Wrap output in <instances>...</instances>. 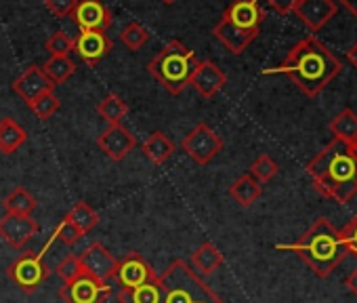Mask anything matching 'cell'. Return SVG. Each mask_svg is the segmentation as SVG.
Returning a JSON list of instances; mask_svg holds the SVG:
<instances>
[{
	"mask_svg": "<svg viewBox=\"0 0 357 303\" xmlns=\"http://www.w3.org/2000/svg\"><path fill=\"white\" fill-rule=\"evenodd\" d=\"M82 234H86V232H91L97 223H99V215H97V211L93 209V207H89L86 202H76L72 209H70V213L66 215Z\"/></svg>",
	"mask_w": 357,
	"mask_h": 303,
	"instance_id": "cell-29",
	"label": "cell"
},
{
	"mask_svg": "<svg viewBox=\"0 0 357 303\" xmlns=\"http://www.w3.org/2000/svg\"><path fill=\"white\" fill-rule=\"evenodd\" d=\"M38 221L32 215H15L5 213L0 219V238L13 249H24L38 232Z\"/></svg>",
	"mask_w": 357,
	"mask_h": 303,
	"instance_id": "cell-11",
	"label": "cell"
},
{
	"mask_svg": "<svg viewBox=\"0 0 357 303\" xmlns=\"http://www.w3.org/2000/svg\"><path fill=\"white\" fill-rule=\"evenodd\" d=\"M55 236L63 242V244H68V246H74L76 242H80V238L84 236L68 217L57 226V230H55Z\"/></svg>",
	"mask_w": 357,
	"mask_h": 303,
	"instance_id": "cell-35",
	"label": "cell"
},
{
	"mask_svg": "<svg viewBox=\"0 0 357 303\" xmlns=\"http://www.w3.org/2000/svg\"><path fill=\"white\" fill-rule=\"evenodd\" d=\"M265 3H267L275 13H280V15H288V13H292V11H294V7H296L298 0H265Z\"/></svg>",
	"mask_w": 357,
	"mask_h": 303,
	"instance_id": "cell-38",
	"label": "cell"
},
{
	"mask_svg": "<svg viewBox=\"0 0 357 303\" xmlns=\"http://www.w3.org/2000/svg\"><path fill=\"white\" fill-rule=\"evenodd\" d=\"M55 84L45 76L40 66H30L20 78H15L13 82V91L28 103L32 105L40 95H45L47 91H53Z\"/></svg>",
	"mask_w": 357,
	"mask_h": 303,
	"instance_id": "cell-18",
	"label": "cell"
},
{
	"mask_svg": "<svg viewBox=\"0 0 357 303\" xmlns=\"http://www.w3.org/2000/svg\"><path fill=\"white\" fill-rule=\"evenodd\" d=\"M223 139L217 135L206 122L196 124L181 141V149L196 163V165H208L219 152L223 149Z\"/></svg>",
	"mask_w": 357,
	"mask_h": 303,
	"instance_id": "cell-7",
	"label": "cell"
},
{
	"mask_svg": "<svg viewBox=\"0 0 357 303\" xmlns=\"http://www.w3.org/2000/svg\"><path fill=\"white\" fill-rule=\"evenodd\" d=\"M59 297L66 303H103L109 297V286L84 272L72 282H66L59 288Z\"/></svg>",
	"mask_w": 357,
	"mask_h": 303,
	"instance_id": "cell-8",
	"label": "cell"
},
{
	"mask_svg": "<svg viewBox=\"0 0 357 303\" xmlns=\"http://www.w3.org/2000/svg\"><path fill=\"white\" fill-rule=\"evenodd\" d=\"M347 57H349V61H351V64L357 68V43H355V45H353L349 51H347Z\"/></svg>",
	"mask_w": 357,
	"mask_h": 303,
	"instance_id": "cell-41",
	"label": "cell"
},
{
	"mask_svg": "<svg viewBox=\"0 0 357 303\" xmlns=\"http://www.w3.org/2000/svg\"><path fill=\"white\" fill-rule=\"evenodd\" d=\"M80 263L84 267V272L101 282H107L109 278H114L116 267H118V259L101 244V242H93L82 255H80Z\"/></svg>",
	"mask_w": 357,
	"mask_h": 303,
	"instance_id": "cell-15",
	"label": "cell"
},
{
	"mask_svg": "<svg viewBox=\"0 0 357 303\" xmlns=\"http://www.w3.org/2000/svg\"><path fill=\"white\" fill-rule=\"evenodd\" d=\"M338 3H340L353 17H357V0H336V5H338Z\"/></svg>",
	"mask_w": 357,
	"mask_h": 303,
	"instance_id": "cell-39",
	"label": "cell"
},
{
	"mask_svg": "<svg viewBox=\"0 0 357 303\" xmlns=\"http://www.w3.org/2000/svg\"><path fill=\"white\" fill-rule=\"evenodd\" d=\"M351 152H353V156H355V161H357V143H355V145H351Z\"/></svg>",
	"mask_w": 357,
	"mask_h": 303,
	"instance_id": "cell-42",
	"label": "cell"
},
{
	"mask_svg": "<svg viewBox=\"0 0 357 303\" xmlns=\"http://www.w3.org/2000/svg\"><path fill=\"white\" fill-rule=\"evenodd\" d=\"M198 66L196 53L188 49L183 43L170 40L149 64L147 72L170 93L178 95L188 84Z\"/></svg>",
	"mask_w": 357,
	"mask_h": 303,
	"instance_id": "cell-5",
	"label": "cell"
},
{
	"mask_svg": "<svg viewBox=\"0 0 357 303\" xmlns=\"http://www.w3.org/2000/svg\"><path fill=\"white\" fill-rule=\"evenodd\" d=\"M330 133L334 135V139L347 143L349 147L357 143V114L353 110H342L336 118H332L330 122Z\"/></svg>",
	"mask_w": 357,
	"mask_h": 303,
	"instance_id": "cell-24",
	"label": "cell"
},
{
	"mask_svg": "<svg viewBox=\"0 0 357 303\" xmlns=\"http://www.w3.org/2000/svg\"><path fill=\"white\" fill-rule=\"evenodd\" d=\"M223 17L240 30L259 32L267 13L261 7L259 0H234V3L223 11Z\"/></svg>",
	"mask_w": 357,
	"mask_h": 303,
	"instance_id": "cell-13",
	"label": "cell"
},
{
	"mask_svg": "<svg viewBox=\"0 0 357 303\" xmlns=\"http://www.w3.org/2000/svg\"><path fill=\"white\" fill-rule=\"evenodd\" d=\"M158 280L162 284V303H223L183 259L172 261Z\"/></svg>",
	"mask_w": 357,
	"mask_h": 303,
	"instance_id": "cell-4",
	"label": "cell"
},
{
	"mask_svg": "<svg viewBox=\"0 0 357 303\" xmlns=\"http://www.w3.org/2000/svg\"><path fill=\"white\" fill-rule=\"evenodd\" d=\"M45 49L49 51L51 57H70V53L74 51V38H70L63 30H59L47 38Z\"/></svg>",
	"mask_w": 357,
	"mask_h": 303,
	"instance_id": "cell-32",
	"label": "cell"
},
{
	"mask_svg": "<svg viewBox=\"0 0 357 303\" xmlns=\"http://www.w3.org/2000/svg\"><path fill=\"white\" fill-rule=\"evenodd\" d=\"M43 68V72H45V76L57 87V84H61V82H66L70 76H74V72H76V64L70 59V57H49L47 61H45V66H40Z\"/></svg>",
	"mask_w": 357,
	"mask_h": 303,
	"instance_id": "cell-27",
	"label": "cell"
},
{
	"mask_svg": "<svg viewBox=\"0 0 357 303\" xmlns=\"http://www.w3.org/2000/svg\"><path fill=\"white\" fill-rule=\"evenodd\" d=\"M342 70L338 57L315 36L296 43L278 68L263 74H286L307 97H317Z\"/></svg>",
	"mask_w": 357,
	"mask_h": 303,
	"instance_id": "cell-1",
	"label": "cell"
},
{
	"mask_svg": "<svg viewBox=\"0 0 357 303\" xmlns=\"http://www.w3.org/2000/svg\"><path fill=\"white\" fill-rule=\"evenodd\" d=\"M97 145L107 158H112L114 163H120L135 149L137 139L124 124H109L97 137Z\"/></svg>",
	"mask_w": 357,
	"mask_h": 303,
	"instance_id": "cell-12",
	"label": "cell"
},
{
	"mask_svg": "<svg viewBox=\"0 0 357 303\" xmlns=\"http://www.w3.org/2000/svg\"><path fill=\"white\" fill-rule=\"evenodd\" d=\"M307 173L315 190L338 205H347L357 194V161L351 147L338 139H332L307 165Z\"/></svg>",
	"mask_w": 357,
	"mask_h": 303,
	"instance_id": "cell-2",
	"label": "cell"
},
{
	"mask_svg": "<svg viewBox=\"0 0 357 303\" xmlns=\"http://www.w3.org/2000/svg\"><path fill=\"white\" fill-rule=\"evenodd\" d=\"M338 11L336 0H298L292 13L311 30L319 32Z\"/></svg>",
	"mask_w": 357,
	"mask_h": 303,
	"instance_id": "cell-14",
	"label": "cell"
},
{
	"mask_svg": "<svg viewBox=\"0 0 357 303\" xmlns=\"http://www.w3.org/2000/svg\"><path fill=\"white\" fill-rule=\"evenodd\" d=\"M143 154L153 163V165H164L172 154H174V143L162 133V131H153L141 145Z\"/></svg>",
	"mask_w": 357,
	"mask_h": 303,
	"instance_id": "cell-21",
	"label": "cell"
},
{
	"mask_svg": "<svg viewBox=\"0 0 357 303\" xmlns=\"http://www.w3.org/2000/svg\"><path fill=\"white\" fill-rule=\"evenodd\" d=\"M78 5V0H45V7L53 13V17L57 20H66L74 13Z\"/></svg>",
	"mask_w": 357,
	"mask_h": 303,
	"instance_id": "cell-37",
	"label": "cell"
},
{
	"mask_svg": "<svg viewBox=\"0 0 357 303\" xmlns=\"http://www.w3.org/2000/svg\"><path fill=\"white\" fill-rule=\"evenodd\" d=\"M344 284H347V288H349V290H351V293L357 297V269L349 274V278L344 280Z\"/></svg>",
	"mask_w": 357,
	"mask_h": 303,
	"instance_id": "cell-40",
	"label": "cell"
},
{
	"mask_svg": "<svg viewBox=\"0 0 357 303\" xmlns=\"http://www.w3.org/2000/svg\"><path fill=\"white\" fill-rule=\"evenodd\" d=\"M28 141V131L13 118L0 120V152L3 154H13Z\"/></svg>",
	"mask_w": 357,
	"mask_h": 303,
	"instance_id": "cell-20",
	"label": "cell"
},
{
	"mask_svg": "<svg viewBox=\"0 0 357 303\" xmlns=\"http://www.w3.org/2000/svg\"><path fill=\"white\" fill-rule=\"evenodd\" d=\"M278 249L296 253L319 278L330 276L347 255L340 232L326 217H319L294 244H282Z\"/></svg>",
	"mask_w": 357,
	"mask_h": 303,
	"instance_id": "cell-3",
	"label": "cell"
},
{
	"mask_svg": "<svg viewBox=\"0 0 357 303\" xmlns=\"http://www.w3.org/2000/svg\"><path fill=\"white\" fill-rule=\"evenodd\" d=\"M97 114L103 120H107L109 124H122V120L128 114V103L122 97H118L116 93H109L97 103Z\"/></svg>",
	"mask_w": 357,
	"mask_h": 303,
	"instance_id": "cell-26",
	"label": "cell"
},
{
	"mask_svg": "<svg viewBox=\"0 0 357 303\" xmlns=\"http://www.w3.org/2000/svg\"><path fill=\"white\" fill-rule=\"evenodd\" d=\"M55 272L63 278V282H72L74 278H78L80 274H84V267H82V263H80V257H76V255H66V257L57 263Z\"/></svg>",
	"mask_w": 357,
	"mask_h": 303,
	"instance_id": "cell-34",
	"label": "cell"
},
{
	"mask_svg": "<svg viewBox=\"0 0 357 303\" xmlns=\"http://www.w3.org/2000/svg\"><path fill=\"white\" fill-rule=\"evenodd\" d=\"M278 171H280V165L269 156V154H261L252 165H250V177H255L261 186L263 184H269L275 175H278Z\"/></svg>",
	"mask_w": 357,
	"mask_h": 303,
	"instance_id": "cell-31",
	"label": "cell"
},
{
	"mask_svg": "<svg viewBox=\"0 0 357 303\" xmlns=\"http://www.w3.org/2000/svg\"><path fill=\"white\" fill-rule=\"evenodd\" d=\"M261 194H263V186L250 175H242L229 186V196L240 207H252L261 198Z\"/></svg>",
	"mask_w": 357,
	"mask_h": 303,
	"instance_id": "cell-22",
	"label": "cell"
},
{
	"mask_svg": "<svg viewBox=\"0 0 357 303\" xmlns=\"http://www.w3.org/2000/svg\"><path fill=\"white\" fill-rule=\"evenodd\" d=\"M118 303H162V284L153 280L135 288H120Z\"/></svg>",
	"mask_w": 357,
	"mask_h": 303,
	"instance_id": "cell-23",
	"label": "cell"
},
{
	"mask_svg": "<svg viewBox=\"0 0 357 303\" xmlns=\"http://www.w3.org/2000/svg\"><path fill=\"white\" fill-rule=\"evenodd\" d=\"M120 40L130 49V51H139L145 47V43L149 40V30L145 26H141L139 22H130L124 26V30L120 32Z\"/></svg>",
	"mask_w": 357,
	"mask_h": 303,
	"instance_id": "cell-30",
	"label": "cell"
},
{
	"mask_svg": "<svg viewBox=\"0 0 357 303\" xmlns=\"http://www.w3.org/2000/svg\"><path fill=\"white\" fill-rule=\"evenodd\" d=\"M36 198L26 190V188H15L11 190V194L5 198V209L7 213H15V215H32V211L36 209Z\"/></svg>",
	"mask_w": 357,
	"mask_h": 303,
	"instance_id": "cell-28",
	"label": "cell"
},
{
	"mask_svg": "<svg viewBox=\"0 0 357 303\" xmlns=\"http://www.w3.org/2000/svg\"><path fill=\"white\" fill-rule=\"evenodd\" d=\"M213 34H215V38H217L231 55H242V53L250 47V43L259 36V32H246V30L236 28V26L229 24L223 15H221V20L217 22V26L213 28Z\"/></svg>",
	"mask_w": 357,
	"mask_h": 303,
	"instance_id": "cell-19",
	"label": "cell"
},
{
	"mask_svg": "<svg viewBox=\"0 0 357 303\" xmlns=\"http://www.w3.org/2000/svg\"><path fill=\"white\" fill-rule=\"evenodd\" d=\"M114 278H116V282H118L122 288H135V286H141V284H147V282L158 280L153 267H151V265L145 261V257L139 255L137 251L126 253V255L118 261V267H116Z\"/></svg>",
	"mask_w": 357,
	"mask_h": 303,
	"instance_id": "cell-10",
	"label": "cell"
},
{
	"mask_svg": "<svg viewBox=\"0 0 357 303\" xmlns=\"http://www.w3.org/2000/svg\"><path fill=\"white\" fill-rule=\"evenodd\" d=\"M61 108V99L53 93V91H47L45 95H40L32 105H30V110L36 114V118H40V120H49V118H53V114L57 112Z\"/></svg>",
	"mask_w": 357,
	"mask_h": 303,
	"instance_id": "cell-33",
	"label": "cell"
},
{
	"mask_svg": "<svg viewBox=\"0 0 357 303\" xmlns=\"http://www.w3.org/2000/svg\"><path fill=\"white\" fill-rule=\"evenodd\" d=\"M338 232H340V240H342L347 253H351V255L357 259V213H355V217H353L342 230H338Z\"/></svg>",
	"mask_w": 357,
	"mask_h": 303,
	"instance_id": "cell-36",
	"label": "cell"
},
{
	"mask_svg": "<svg viewBox=\"0 0 357 303\" xmlns=\"http://www.w3.org/2000/svg\"><path fill=\"white\" fill-rule=\"evenodd\" d=\"M70 17L76 22L80 32H107L114 24V13L103 0H78Z\"/></svg>",
	"mask_w": 357,
	"mask_h": 303,
	"instance_id": "cell-9",
	"label": "cell"
},
{
	"mask_svg": "<svg viewBox=\"0 0 357 303\" xmlns=\"http://www.w3.org/2000/svg\"><path fill=\"white\" fill-rule=\"evenodd\" d=\"M190 84L204 97V99H213L225 84H227V74L215 64V61H198Z\"/></svg>",
	"mask_w": 357,
	"mask_h": 303,
	"instance_id": "cell-16",
	"label": "cell"
},
{
	"mask_svg": "<svg viewBox=\"0 0 357 303\" xmlns=\"http://www.w3.org/2000/svg\"><path fill=\"white\" fill-rule=\"evenodd\" d=\"M7 276L24 290V293H34L45 284V280L51 276L49 265L45 263L43 253L36 251H26L22 253L9 267Z\"/></svg>",
	"mask_w": 357,
	"mask_h": 303,
	"instance_id": "cell-6",
	"label": "cell"
},
{
	"mask_svg": "<svg viewBox=\"0 0 357 303\" xmlns=\"http://www.w3.org/2000/svg\"><path fill=\"white\" fill-rule=\"evenodd\" d=\"M112 47L114 45L105 32H80L74 38V51L86 66H97L112 51Z\"/></svg>",
	"mask_w": 357,
	"mask_h": 303,
	"instance_id": "cell-17",
	"label": "cell"
},
{
	"mask_svg": "<svg viewBox=\"0 0 357 303\" xmlns=\"http://www.w3.org/2000/svg\"><path fill=\"white\" fill-rule=\"evenodd\" d=\"M192 265L204 274V276H211L215 274L221 265H223V255L221 251L213 244V242H204L196 249V253L192 255Z\"/></svg>",
	"mask_w": 357,
	"mask_h": 303,
	"instance_id": "cell-25",
	"label": "cell"
},
{
	"mask_svg": "<svg viewBox=\"0 0 357 303\" xmlns=\"http://www.w3.org/2000/svg\"><path fill=\"white\" fill-rule=\"evenodd\" d=\"M162 3H164V5H174L176 0H162Z\"/></svg>",
	"mask_w": 357,
	"mask_h": 303,
	"instance_id": "cell-43",
	"label": "cell"
}]
</instances>
